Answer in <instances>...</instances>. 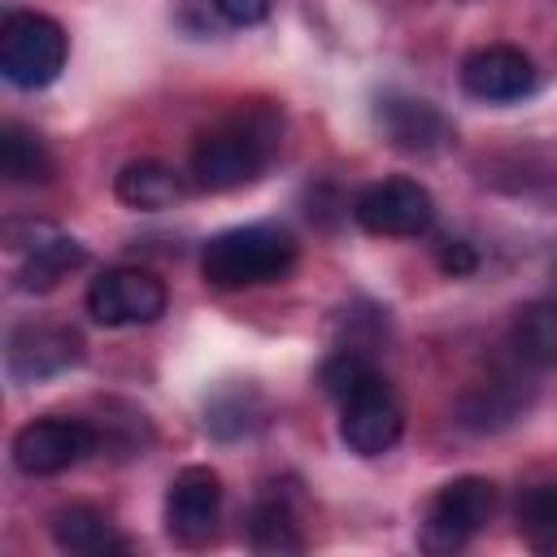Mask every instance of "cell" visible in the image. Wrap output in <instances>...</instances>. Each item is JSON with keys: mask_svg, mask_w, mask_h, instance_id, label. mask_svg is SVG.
Segmentation results:
<instances>
[{"mask_svg": "<svg viewBox=\"0 0 557 557\" xmlns=\"http://www.w3.org/2000/svg\"><path fill=\"white\" fill-rule=\"evenodd\" d=\"M222 479L209 466H183L165 492V531L183 548H205L218 531Z\"/></svg>", "mask_w": 557, "mask_h": 557, "instance_id": "8", "label": "cell"}, {"mask_svg": "<svg viewBox=\"0 0 557 557\" xmlns=\"http://www.w3.org/2000/svg\"><path fill=\"white\" fill-rule=\"evenodd\" d=\"M461 91L470 100H483V104H509V100H522L531 96L535 87V65L522 48L513 44H483L474 48L466 61H461Z\"/></svg>", "mask_w": 557, "mask_h": 557, "instance_id": "11", "label": "cell"}, {"mask_svg": "<svg viewBox=\"0 0 557 557\" xmlns=\"http://www.w3.org/2000/svg\"><path fill=\"white\" fill-rule=\"evenodd\" d=\"M518 531L535 553H557V483H535L518 496Z\"/></svg>", "mask_w": 557, "mask_h": 557, "instance_id": "21", "label": "cell"}, {"mask_svg": "<svg viewBox=\"0 0 557 557\" xmlns=\"http://www.w3.org/2000/svg\"><path fill=\"white\" fill-rule=\"evenodd\" d=\"M87 261V248L70 235H57L52 226H44L30 244V257L26 265L17 270V287L22 292H52L70 270H78Z\"/></svg>", "mask_w": 557, "mask_h": 557, "instance_id": "14", "label": "cell"}, {"mask_svg": "<svg viewBox=\"0 0 557 557\" xmlns=\"http://www.w3.org/2000/svg\"><path fill=\"white\" fill-rule=\"evenodd\" d=\"M492 509H496V487L479 474H461L426 500L418 544L426 553H457L487 527Z\"/></svg>", "mask_w": 557, "mask_h": 557, "instance_id": "4", "label": "cell"}, {"mask_svg": "<svg viewBox=\"0 0 557 557\" xmlns=\"http://www.w3.org/2000/svg\"><path fill=\"white\" fill-rule=\"evenodd\" d=\"M52 544L78 557H104V553H126L131 540L91 505H65L52 513Z\"/></svg>", "mask_w": 557, "mask_h": 557, "instance_id": "13", "label": "cell"}, {"mask_svg": "<svg viewBox=\"0 0 557 557\" xmlns=\"http://www.w3.org/2000/svg\"><path fill=\"white\" fill-rule=\"evenodd\" d=\"M379 126L392 139V148L418 152V157H426V152H435L453 139L448 117L435 104L413 100V96H383L379 100Z\"/></svg>", "mask_w": 557, "mask_h": 557, "instance_id": "12", "label": "cell"}, {"mask_svg": "<svg viewBox=\"0 0 557 557\" xmlns=\"http://www.w3.org/2000/svg\"><path fill=\"white\" fill-rule=\"evenodd\" d=\"M400 431H405V409L383 374L361 392H352L348 400H339V440L348 444V453L383 457L387 448H396Z\"/></svg>", "mask_w": 557, "mask_h": 557, "instance_id": "9", "label": "cell"}, {"mask_svg": "<svg viewBox=\"0 0 557 557\" xmlns=\"http://www.w3.org/2000/svg\"><path fill=\"white\" fill-rule=\"evenodd\" d=\"M352 218L361 231L370 235H400V239H413V235H426L431 222H435V200L422 183L413 178H383V183H370L357 200H352Z\"/></svg>", "mask_w": 557, "mask_h": 557, "instance_id": "6", "label": "cell"}, {"mask_svg": "<svg viewBox=\"0 0 557 557\" xmlns=\"http://www.w3.org/2000/svg\"><path fill=\"white\" fill-rule=\"evenodd\" d=\"M296 265V239L287 226L274 222H248L213 235L200 252V274L209 287L239 292V287H261L278 283Z\"/></svg>", "mask_w": 557, "mask_h": 557, "instance_id": "2", "label": "cell"}, {"mask_svg": "<svg viewBox=\"0 0 557 557\" xmlns=\"http://www.w3.org/2000/svg\"><path fill=\"white\" fill-rule=\"evenodd\" d=\"M213 9L231 22V26H257L270 17V0H213Z\"/></svg>", "mask_w": 557, "mask_h": 557, "instance_id": "24", "label": "cell"}, {"mask_svg": "<svg viewBox=\"0 0 557 557\" xmlns=\"http://www.w3.org/2000/svg\"><path fill=\"white\" fill-rule=\"evenodd\" d=\"M435 261H440V270H444V274L461 278V274H474L479 252H474V244H466V239H440Z\"/></svg>", "mask_w": 557, "mask_h": 557, "instance_id": "23", "label": "cell"}, {"mask_svg": "<svg viewBox=\"0 0 557 557\" xmlns=\"http://www.w3.org/2000/svg\"><path fill=\"white\" fill-rule=\"evenodd\" d=\"M374 379H379L374 361H370V357H361L357 348H335V352L322 361V370H318L322 392H326V396H335V400H348L352 392H361V387H366V383H374Z\"/></svg>", "mask_w": 557, "mask_h": 557, "instance_id": "22", "label": "cell"}, {"mask_svg": "<svg viewBox=\"0 0 557 557\" xmlns=\"http://www.w3.org/2000/svg\"><path fill=\"white\" fill-rule=\"evenodd\" d=\"M527 400H531V392L518 387V379H496L461 400V422L474 431H496V426H509L527 409Z\"/></svg>", "mask_w": 557, "mask_h": 557, "instance_id": "19", "label": "cell"}, {"mask_svg": "<svg viewBox=\"0 0 557 557\" xmlns=\"http://www.w3.org/2000/svg\"><path fill=\"white\" fill-rule=\"evenodd\" d=\"M65 57H70V39L48 13L17 9V13L4 17V26H0V74L13 87H22V91L48 87L65 70Z\"/></svg>", "mask_w": 557, "mask_h": 557, "instance_id": "3", "label": "cell"}, {"mask_svg": "<svg viewBox=\"0 0 557 557\" xmlns=\"http://www.w3.org/2000/svg\"><path fill=\"white\" fill-rule=\"evenodd\" d=\"M278 152V113L274 109H239L191 148V178L200 191H235L274 161Z\"/></svg>", "mask_w": 557, "mask_h": 557, "instance_id": "1", "label": "cell"}, {"mask_svg": "<svg viewBox=\"0 0 557 557\" xmlns=\"http://www.w3.org/2000/svg\"><path fill=\"white\" fill-rule=\"evenodd\" d=\"M165 283L139 265H113L87 287V313L100 326H148L165 313Z\"/></svg>", "mask_w": 557, "mask_h": 557, "instance_id": "5", "label": "cell"}, {"mask_svg": "<svg viewBox=\"0 0 557 557\" xmlns=\"http://www.w3.org/2000/svg\"><path fill=\"white\" fill-rule=\"evenodd\" d=\"M248 544H252V553H265V557L300 553L305 548V540L296 531V518H292V509L283 500H257L252 505V513H248Z\"/></svg>", "mask_w": 557, "mask_h": 557, "instance_id": "20", "label": "cell"}, {"mask_svg": "<svg viewBox=\"0 0 557 557\" xmlns=\"http://www.w3.org/2000/svg\"><path fill=\"white\" fill-rule=\"evenodd\" d=\"M0 174L9 183H48L52 178L48 144L22 122H4L0 126Z\"/></svg>", "mask_w": 557, "mask_h": 557, "instance_id": "18", "label": "cell"}, {"mask_svg": "<svg viewBox=\"0 0 557 557\" xmlns=\"http://www.w3.org/2000/svg\"><path fill=\"white\" fill-rule=\"evenodd\" d=\"M83 357H87V344L70 326H17L4 348V370L13 383H39V379L78 370Z\"/></svg>", "mask_w": 557, "mask_h": 557, "instance_id": "10", "label": "cell"}, {"mask_svg": "<svg viewBox=\"0 0 557 557\" xmlns=\"http://www.w3.org/2000/svg\"><path fill=\"white\" fill-rule=\"evenodd\" d=\"M265 422V400L252 383H231L222 387L209 409H205V431L218 435V440H239L248 431H257Z\"/></svg>", "mask_w": 557, "mask_h": 557, "instance_id": "17", "label": "cell"}, {"mask_svg": "<svg viewBox=\"0 0 557 557\" xmlns=\"http://www.w3.org/2000/svg\"><path fill=\"white\" fill-rule=\"evenodd\" d=\"M509 348L518 352V361H527L535 370L557 366V300L522 305L509 326Z\"/></svg>", "mask_w": 557, "mask_h": 557, "instance_id": "16", "label": "cell"}, {"mask_svg": "<svg viewBox=\"0 0 557 557\" xmlns=\"http://www.w3.org/2000/svg\"><path fill=\"white\" fill-rule=\"evenodd\" d=\"M113 191L126 209H144V213H157V209H170L178 196H183V183L170 165L161 161H126L113 178Z\"/></svg>", "mask_w": 557, "mask_h": 557, "instance_id": "15", "label": "cell"}, {"mask_svg": "<svg viewBox=\"0 0 557 557\" xmlns=\"http://www.w3.org/2000/svg\"><path fill=\"white\" fill-rule=\"evenodd\" d=\"M96 453V431L83 418H35L13 435V466L22 474H61Z\"/></svg>", "mask_w": 557, "mask_h": 557, "instance_id": "7", "label": "cell"}]
</instances>
